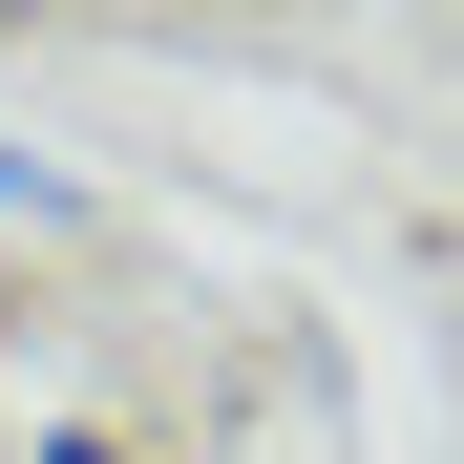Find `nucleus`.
Here are the masks:
<instances>
[{
    "label": "nucleus",
    "instance_id": "obj_1",
    "mask_svg": "<svg viewBox=\"0 0 464 464\" xmlns=\"http://www.w3.org/2000/svg\"><path fill=\"white\" fill-rule=\"evenodd\" d=\"M22 464H148V443H106V422H43V443H22Z\"/></svg>",
    "mask_w": 464,
    "mask_h": 464
}]
</instances>
